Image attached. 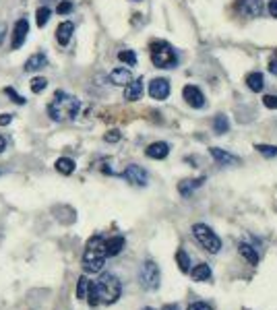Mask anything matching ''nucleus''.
<instances>
[{"label": "nucleus", "instance_id": "f3484780", "mask_svg": "<svg viewBox=\"0 0 277 310\" xmlns=\"http://www.w3.org/2000/svg\"><path fill=\"white\" fill-rule=\"evenodd\" d=\"M46 67H48V56L44 54V52H37V54H33L27 62H25V71L27 73L40 71V69H46Z\"/></svg>", "mask_w": 277, "mask_h": 310}, {"label": "nucleus", "instance_id": "b1692460", "mask_svg": "<svg viewBox=\"0 0 277 310\" xmlns=\"http://www.w3.org/2000/svg\"><path fill=\"white\" fill-rule=\"evenodd\" d=\"M213 128H215L217 135H225V133H228V131H230V120H228V116H223V114L215 116V120H213Z\"/></svg>", "mask_w": 277, "mask_h": 310}, {"label": "nucleus", "instance_id": "5701e85b", "mask_svg": "<svg viewBox=\"0 0 277 310\" xmlns=\"http://www.w3.org/2000/svg\"><path fill=\"white\" fill-rule=\"evenodd\" d=\"M238 250H240V254L246 258V261L250 263V265H257L259 263V254H257V250L250 246V244H246V242H242L240 246H238Z\"/></svg>", "mask_w": 277, "mask_h": 310}, {"label": "nucleus", "instance_id": "20e7f679", "mask_svg": "<svg viewBox=\"0 0 277 310\" xmlns=\"http://www.w3.org/2000/svg\"><path fill=\"white\" fill-rule=\"evenodd\" d=\"M151 60L157 69H174L178 64V56L170 44L166 42H155L151 46Z\"/></svg>", "mask_w": 277, "mask_h": 310}, {"label": "nucleus", "instance_id": "c756f323", "mask_svg": "<svg viewBox=\"0 0 277 310\" xmlns=\"http://www.w3.org/2000/svg\"><path fill=\"white\" fill-rule=\"evenodd\" d=\"M46 87H48V79H44V77H35V79L31 81V91L33 93H42Z\"/></svg>", "mask_w": 277, "mask_h": 310}, {"label": "nucleus", "instance_id": "39448f33", "mask_svg": "<svg viewBox=\"0 0 277 310\" xmlns=\"http://www.w3.org/2000/svg\"><path fill=\"white\" fill-rule=\"evenodd\" d=\"M193 234H195V238L199 240V244H201V246H203L207 252L217 254V252L221 250V240H219V236H217L209 226H205V224H195V226H193Z\"/></svg>", "mask_w": 277, "mask_h": 310}, {"label": "nucleus", "instance_id": "423d86ee", "mask_svg": "<svg viewBox=\"0 0 277 310\" xmlns=\"http://www.w3.org/2000/svg\"><path fill=\"white\" fill-rule=\"evenodd\" d=\"M138 281L141 286L149 292H153L159 288V281H161V273H159V267L153 261H145L138 269Z\"/></svg>", "mask_w": 277, "mask_h": 310}, {"label": "nucleus", "instance_id": "79ce46f5", "mask_svg": "<svg viewBox=\"0 0 277 310\" xmlns=\"http://www.w3.org/2000/svg\"><path fill=\"white\" fill-rule=\"evenodd\" d=\"M145 310H151V308H145Z\"/></svg>", "mask_w": 277, "mask_h": 310}, {"label": "nucleus", "instance_id": "1a4fd4ad", "mask_svg": "<svg viewBox=\"0 0 277 310\" xmlns=\"http://www.w3.org/2000/svg\"><path fill=\"white\" fill-rule=\"evenodd\" d=\"M29 33V21L27 19H19L15 23V29H12V50H17L25 44V37Z\"/></svg>", "mask_w": 277, "mask_h": 310}, {"label": "nucleus", "instance_id": "f257e3e1", "mask_svg": "<svg viewBox=\"0 0 277 310\" xmlns=\"http://www.w3.org/2000/svg\"><path fill=\"white\" fill-rule=\"evenodd\" d=\"M122 294V286H120V279L112 273H104L95 283H91L89 288V304H114Z\"/></svg>", "mask_w": 277, "mask_h": 310}, {"label": "nucleus", "instance_id": "a878e982", "mask_svg": "<svg viewBox=\"0 0 277 310\" xmlns=\"http://www.w3.org/2000/svg\"><path fill=\"white\" fill-rule=\"evenodd\" d=\"M50 17H52V8L50 6H40L35 12V23L40 25V27H44V25L50 21Z\"/></svg>", "mask_w": 277, "mask_h": 310}, {"label": "nucleus", "instance_id": "412c9836", "mask_svg": "<svg viewBox=\"0 0 277 310\" xmlns=\"http://www.w3.org/2000/svg\"><path fill=\"white\" fill-rule=\"evenodd\" d=\"M56 170L65 176H70L74 170H77V163H74V159H70V157H60V159H56Z\"/></svg>", "mask_w": 277, "mask_h": 310}, {"label": "nucleus", "instance_id": "aec40b11", "mask_svg": "<svg viewBox=\"0 0 277 310\" xmlns=\"http://www.w3.org/2000/svg\"><path fill=\"white\" fill-rule=\"evenodd\" d=\"M246 85H248L250 91L259 93L261 89L265 87V79H263V75H261V73H250V75L246 77Z\"/></svg>", "mask_w": 277, "mask_h": 310}, {"label": "nucleus", "instance_id": "58836bf2", "mask_svg": "<svg viewBox=\"0 0 277 310\" xmlns=\"http://www.w3.org/2000/svg\"><path fill=\"white\" fill-rule=\"evenodd\" d=\"M4 35H6V25H0V46L4 42Z\"/></svg>", "mask_w": 277, "mask_h": 310}, {"label": "nucleus", "instance_id": "7c9ffc66", "mask_svg": "<svg viewBox=\"0 0 277 310\" xmlns=\"http://www.w3.org/2000/svg\"><path fill=\"white\" fill-rule=\"evenodd\" d=\"M70 10H72V2H70V0H62V2L58 4V8H56L58 15H69Z\"/></svg>", "mask_w": 277, "mask_h": 310}, {"label": "nucleus", "instance_id": "2eb2a0df", "mask_svg": "<svg viewBox=\"0 0 277 310\" xmlns=\"http://www.w3.org/2000/svg\"><path fill=\"white\" fill-rule=\"evenodd\" d=\"M143 95V79H133L127 87H124V97L129 101H137Z\"/></svg>", "mask_w": 277, "mask_h": 310}, {"label": "nucleus", "instance_id": "cd10ccee", "mask_svg": "<svg viewBox=\"0 0 277 310\" xmlns=\"http://www.w3.org/2000/svg\"><path fill=\"white\" fill-rule=\"evenodd\" d=\"M118 60L124 62V64H129V67H135V64H137V54L133 50H122V52H118Z\"/></svg>", "mask_w": 277, "mask_h": 310}, {"label": "nucleus", "instance_id": "dca6fc26", "mask_svg": "<svg viewBox=\"0 0 277 310\" xmlns=\"http://www.w3.org/2000/svg\"><path fill=\"white\" fill-rule=\"evenodd\" d=\"M131 81H133V75H131L129 69H114L110 73V83L112 85H120V87L124 85L127 87Z\"/></svg>", "mask_w": 277, "mask_h": 310}, {"label": "nucleus", "instance_id": "7ed1b4c3", "mask_svg": "<svg viewBox=\"0 0 277 310\" xmlns=\"http://www.w3.org/2000/svg\"><path fill=\"white\" fill-rule=\"evenodd\" d=\"M106 240L102 236H93L89 238L85 246V252H83V269L87 273H99L104 269V263H106Z\"/></svg>", "mask_w": 277, "mask_h": 310}, {"label": "nucleus", "instance_id": "4c0bfd02", "mask_svg": "<svg viewBox=\"0 0 277 310\" xmlns=\"http://www.w3.org/2000/svg\"><path fill=\"white\" fill-rule=\"evenodd\" d=\"M269 71H271L273 75H277V58H271V62H269Z\"/></svg>", "mask_w": 277, "mask_h": 310}, {"label": "nucleus", "instance_id": "2f4dec72", "mask_svg": "<svg viewBox=\"0 0 277 310\" xmlns=\"http://www.w3.org/2000/svg\"><path fill=\"white\" fill-rule=\"evenodd\" d=\"M263 103H265V108H269V110H277V95H265L263 97Z\"/></svg>", "mask_w": 277, "mask_h": 310}, {"label": "nucleus", "instance_id": "9b49d317", "mask_svg": "<svg viewBox=\"0 0 277 310\" xmlns=\"http://www.w3.org/2000/svg\"><path fill=\"white\" fill-rule=\"evenodd\" d=\"M182 95H184L188 106H193V108H203L205 106V97H203V93H201V89L195 87V85H186L182 89Z\"/></svg>", "mask_w": 277, "mask_h": 310}, {"label": "nucleus", "instance_id": "f704fd0d", "mask_svg": "<svg viewBox=\"0 0 277 310\" xmlns=\"http://www.w3.org/2000/svg\"><path fill=\"white\" fill-rule=\"evenodd\" d=\"M188 310H213L209 304H205V302H193L191 306H188Z\"/></svg>", "mask_w": 277, "mask_h": 310}, {"label": "nucleus", "instance_id": "6ab92c4d", "mask_svg": "<svg viewBox=\"0 0 277 310\" xmlns=\"http://www.w3.org/2000/svg\"><path fill=\"white\" fill-rule=\"evenodd\" d=\"M203 182H205V178H193V180H184V182H180L178 184V190H180V195H191V192L195 190V188H199V186H203Z\"/></svg>", "mask_w": 277, "mask_h": 310}, {"label": "nucleus", "instance_id": "bb28decb", "mask_svg": "<svg viewBox=\"0 0 277 310\" xmlns=\"http://www.w3.org/2000/svg\"><path fill=\"white\" fill-rule=\"evenodd\" d=\"M89 288H91V281L87 277H81L79 283H77V298L79 300H87V296H89Z\"/></svg>", "mask_w": 277, "mask_h": 310}, {"label": "nucleus", "instance_id": "f8f14e48", "mask_svg": "<svg viewBox=\"0 0 277 310\" xmlns=\"http://www.w3.org/2000/svg\"><path fill=\"white\" fill-rule=\"evenodd\" d=\"M145 153H147V157H151V159H166L168 153H170V145L163 143V141H157V143H151L145 149Z\"/></svg>", "mask_w": 277, "mask_h": 310}, {"label": "nucleus", "instance_id": "6e6552de", "mask_svg": "<svg viewBox=\"0 0 277 310\" xmlns=\"http://www.w3.org/2000/svg\"><path fill=\"white\" fill-rule=\"evenodd\" d=\"M236 8H238V12H242L246 17H261L263 0H238Z\"/></svg>", "mask_w": 277, "mask_h": 310}, {"label": "nucleus", "instance_id": "a19ab883", "mask_svg": "<svg viewBox=\"0 0 277 310\" xmlns=\"http://www.w3.org/2000/svg\"><path fill=\"white\" fill-rule=\"evenodd\" d=\"M163 310H180L178 304H168V306H163Z\"/></svg>", "mask_w": 277, "mask_h": 310}, {"label": "nucleus", "instance_id": "c85d7f7f", "mask_svg": "<svg viewBox=\"0 0 277 310\" xmlns=\"http://www.w3.org/2000/svg\"><path fill=\"white\" fill-rule=\"evenodd\" d=\"M255 149L265 155V157H277V147L275 145H255Z\"/></svg>", "mask_w": 277, "mask_h": 310}, {"label": "nucleus", "instance_id": "ea45409f", "mask_svg": "<svg viewBox=\"0 0 277 310\" xmlns=\"http://www.w3.org/2000/svg\"><path fill=\"white\" fill-rule=\"evenodd\" d=\"M4 147H6V141H4V137H2V135H0V153L4 151Z\"/></svg>", "mask_w": 277, "mask_h": 310}, {"label": "nucleus", "instance_id": "c9c22d12", "mask_svg": "<svg viewBox=\"0 0 277 310\" xmlns=\"http://www.w3.org/2000/svg\"><path fill=\"white\" fill-rule=\"evenodd\" d=\"M12 122V116L10 114H2L0 116V126H8Z\"/></svg>", "mask_w": 277, "mask_h": 310}, {"label": "nucleus", "instance_id": "393cba45", "mask_svg": "<svg viewBox=\"0 0 277 310\" xmlns=\"http://www.w3.org/2000/svg\"><path fill=\"white\" fill-rule=\"evenodd\" d=\"M176 263H178V267H180L182 273H188V269H191V256H188L186 250L180 248L178 252H176Z\"/></svg>", "mask_w": 277, "mask_h": 310}, {"label": "nucleus", "instance_id": "9d476101", "mask_svg": "<svg viewBox=\"0 0 277 310\" xmlns=\"http://www.w3.org/2000/svg\"><path fill=\"white\" fill-rule=\"evenodd\" d=\"M149 95L157 101H163L170 95V83L166 79H153L149 83Z\"/></svg>", "mask_w": 277, "mask_h": 310}, {"label": "nucleus", "instance_id": "0eeeda50", "mask_svg": "<svg viewBox=\"0 0 277 310\" xmlns=\"http://www.w3.org/2000/svg\"><path fill=\"white\" fill-rule=\"evenodd\" d=\"M122 176H124L127 182H131L135 186H147V182H149V174L143 170L141 165H137V163L127 165V170L122 172Z\"/></svg>", "mask_w": 277, "mask_h": 310}, {"label": "nucleus", "instance_id": "ddd939ff", "mask_svg": "<svg viewBox=\"0 0 277 310\" xmlns=\"http://www.w3.org/2000/svg\"><path fill=\"white\" fill-rule=\"evenodd\" d=\"M72 31H74V25L70 21H62L56 29V40L60 46H69L70 37H72Z\"/></svg>", "mask_w": 277, "mask_h": 310}, {"label": "nucleus", "instance_id": "e433bc0d", "mask_svg": "<svg viewBox=\"0 0 277 310\" xmlns=\"http://www.w3.org/2000/svg\"><path fill=\"white\" fill-rule=\"evenodd\" d=\"M269 12H271V17L277 19V0H271L269 2Z\"/></svg>", "mask_w": 277, "mask_h": 310}, {"label": "nucleus", "instance_id": "4468645a", "mask_svg": "<svg viewBox=\"0 0 277 310\" xmlns=\"http://www.w3.org/2000/svg\"><path fill=\"white\" fill-rule=\"evenodd\" d=\"M209 151H211V155H213V159L219 161L221 165L240 163V157H236V155H232V153H228V151H223V149H219V147H211Z\"/></svg>", "mask_w": 277, "mask_h": 310}, {"label": "nucleus", "instance_id": "473e14b6", "mask_svg": "<svg viewBox=\"0 0 277 310\" xmlns=\"http://www.w3.org/2000/svg\"><path fill=\"white\" fill-rule=\"evenodd\" d=\"M4 93L12 99V101H15V103H21V106H23V103H25V99H23V95H19V93H15V91H12V89L8 87V89H4Z\"/></svg>", "mask_w": 277, "mask_h": 310}, {"label": "nucleus", "instance_id": "f03ea898", "mask_svg": "<svg viewBox=\"0 0 277 310\" xmlns=\"http://www.w3.org/2000/svg\"><path fill=\"white\" fill-rule=\"evenodd\" d=\"M81 110V101L65 91H56L54 99L48 103V116L54 122H65V120H72L74 116Z\"/></svg>", "mask_w": 277, "mask_h": 310}, {"label": "nucleus", "instance_id": "a211bd4d", "mask_svg": "<svg viewBox=\"0 0 277 310\" xmlns=\"http://www.w3.org/2000/svg\"><path fill=\"white\" fill-rule=\"evenodd\" d=\"M122 248H124V238H122V236H114V238H108V240H106V254H108V256L120 254Z\"/></svg>", "mask_w": 277, "mask_h": 310}, {"label": "nucleus", "instance_id": "72a5a7b5", "mask_svg": "<svg viewBox=\"0 0 277 310\" xmlns=\"http://www.w3.org/2000/svg\"><path fill=\"white\" fill-rule=\"evenodd\" d=\"M120 137H122V135H120L118 131H110V133H108L104 139L108 141V143H118V141H120Z\"/></svg>", "mask_w": 277, "mask_h": 310}, {"label": "nucleus", "instance_id": "4be33fe9", "mask_svg": "<svg viewBox=\"0 0 277 310\" xmlns=\"http://www.w3.org/2000/svg\"><path fill=\"white\" fill-rule=\"evenodd\" d=\"M191 275L195 281H209L211 279V267L209 265H197L193 271H191Z\"/></svg>", "mask_w": 277, "mask_h": 310}]
</instances>
